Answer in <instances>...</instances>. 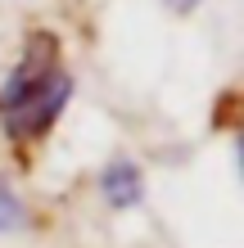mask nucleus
<instances>
[{
  "mask_svg": "<svg viewBox=\"0 0 244 248\" xmlns=\"http://www.w3.org/2000/svg\"><path fill=\"white\" fill-rule=\"evenodd\" d=\"M68 95H73V81L64 68H54V59H23L0 86V118L14 140L46 136L64 113Z\"/></svg>",
  "mask_w": 244,
  "mask_h": 248,
  "instance_id": "obj_1",
  "label": "nucleus"
},
{
  "mask_svg": "<svg viewBox=\"0 0 244 248\" xmlns=\"http://www.w3.org/2000/svg\"><path fill=\"white\" fill-rule=\"evenodd\" d=\"M99 189H104V199L113 203V208H131V203H140V171H136V163H109L104 167V176H99Z\"/></svg>",
  "mask_w": 244,
  "mask_h": 248,
  "instance_id": "obj_2",
  "label": "nucleus"
},
{
  "mask_svg": "<svg viewBox=\"0 0 244 248\" xmlns=\"http://www.w3.org/2000/svg\"><path fill=\"white\" fill-rule=\"evenodd\" d=\"M14 226H23V208H18V199L0 185V235H5V230H14Z\"/></svg>",
  "mask_w": 244,
  "mask_h": 248,
  "instance_id": "obj_3",
  "label": "nucleus"
},
{
  "mask_svg": "<svg viewBox=\"0 0 244 248\" xmlns=\"http://www.w3.org/2000/svg\"><path fill=\"white\" fill-rule=\"evenodd\" d=\"M172 5H177V9H190V5H195V0H172Z\"/></svg>",
  "mask_w": 244,
  "mask_h": 248,
  "instance_id": "obj_4",
  "label": "nucleus"
}]
</instances>
